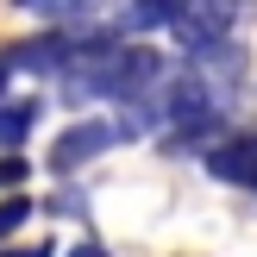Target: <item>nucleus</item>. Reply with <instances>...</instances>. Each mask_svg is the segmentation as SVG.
<instances>
[{
    "label": "nucleus",
    "instance_id": "f257e3e1",
    "mask_svg": "<svg viewBox=\"0 0 257 257\" xmlns=\"http://www.w3.org/2000/svg\"><path fill=\"white\" fill-rule=\"evenodd\" d=\"M232 25L238 13L232 7H176V44L188 50V57H207V50H226L232 44Z\"/></svg>",
    "mask_w": 257,
    "mask_h": 257
},
{
    "label": "nucleus",
    "instance_id": "f03ea898",
    "mask_svg": "<svg viewBox=\"0 0 257 257\" xmlns=\"http://www.w3.org/2000/svg\"><path fill=\"white\" fill-rule=\"evenodd\" d=\"M113 145H119V125H107V119H82V125H69V132L50 145V170L69 176V170L94 163L100 151H113Z\"/></svg>",
    "mask_w": 257,
    "mask_h": 257
},
{
    "label": "nucleus",
    "instance_id": "7ed1b4c3",
    "mask_svg": "<svg viewBox=\"0 0 257 257\" xmlns=\"http://www.w3.org/2000/svg\"><path fill=\"white\" fill-rule=\"evenodd\" d=\"M207 170L232 188H257V132H238V138H220L207 151Z\"/></svg>",
    "mask_w": 257,
    "mask_h": 257
},
{
    "label": "nucleus",
    "instance_id": "20e7f679",
    "mask_svg": "<svg viewBox=\"0 0 257 257\" xmlns=\"http://www.w3.org/2000/svg\"><path fill=\"white\" fill-rule=\"evenodd\" d=\"M38 113H44V100H19V94L0 100V151H7V157H13V145H25V138H32Z\"/></svg>",
    "mask_w": 257,
    "mask_h": 257
},
{
    "label": "nucleus",
    "instance_id": "39448f33",
    "mask_svg": "<svg viewBox=\"0 0 257 257\" xmlns=\"http://www.w3.org/2000/svg\"><path fill=\"white\" fill-rule=\"evenodd\" d=\"M25 220H32V195H7L0 201V238H13Z\"/></svg>",
    "mask_w": 257,
    "mask_h": 257
},
{
    "label": "nucleus",
    "instance_id": "423d86ee",
    "mask_svg": "<svg viewBox=\"0 0 257 257\" xmlns=\"http://www.w3.org/2000/svg\"><path fill=\"white\" fill-rule=\"evenodd\" d=\"M19 176H25V157H19V151H13V157H0V182H19Z\"/></svg>",
    "mask_w": 257,
    "mask_h": 257
},
{
    "label": "nucleus",
    "instance_id": "0eeeda50",
    "mask_svg": "<svg viewBox=\"0 0 257 257\" xmlns=\"http://www.w3.org/2000/svg\"><path fill=\"white\" fill-rule=\"evenodd\" d=\"M69 257H107V251H100V245H94V238H82V245H75Z\"/></svg>",
    "mask_w": 257,
    "mask_h": 257
},
{
    "label": "nucleus",
    "instance_id": "6e6552de",
    "mask_svg": "<svg viewBox=\"0 0 257 257\" xmlns=\"http://www.w3.org/2000/svg\"><path fill=\"white\" fill-rule=\"evenodd\" d=\"M19 257H50V245H32V251H19Z\"/></svg>",
    "mask_w": 257,
    "mask_h": 257
}]
</instances>
